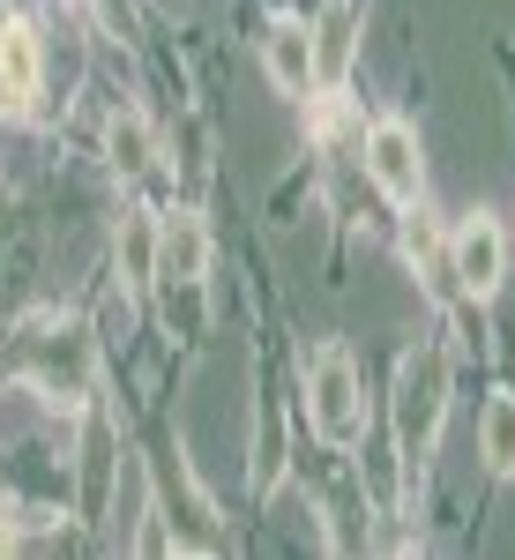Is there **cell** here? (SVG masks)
<instances>
[{
	"instance_id": "9c48e42d",
	"label": "cell",
	"mask_w": 515,
	"mask_h": 560,
	"mask_svg": "<svg viewBox=\"0 0 515 560\" xmlns=\"http://www.w3.org/2000/svg\"><path fill=\"white\" fill-rule=\"evenodd\" d=\"M261 60H269V83L284 90V97H306L314 90V38H306V23H277L261 38Z\"/></svg>"
},
{
	"instance_id": "8992f818",
	"label": "cell",
	"mask_w": 515,
	"mask_h": 560,
	"mask_svg": "<svg viewBox=\"0 0 515 560\" xmlns=\"http://www.w3.org/2000/svg\"><path fill=\"white\" fill-rule=\"evenodd\" d=\"M38 90H45V45L23 15H8V23H0V113L23 120V113L38 105Z\"/></svg>"
},
{
	"instance_id": "6da1fadb",
	"label": "cell",
	"mask_w": 515,
	"mask_h": 560,
	"mask_svg": "<svg viewBox=\"0 0 515 560\" xmlns=\"http://www.w3.org/2000/svg\"><path fill=\"white\" fill-rule=\"evenodd\" d=\"M441 419H448V351L419 345V351H403V366H396V456H403L411 478L426 471Z\"/></svg>"
},
{
	"instance_id": "7c38bea8",
	"label": "cell",
	"mask_w": 515,
	"mask_h": 560,
	"mask_svg": "<svg viewBox=\"0 0 515 560\" xmlns=\"http://www.w3.org/2000/svg\"><path fill=\"white\" fill-rule=\"evenodd\" d=\"M478 433H485V464L508 478L515 471V396H493L485 419H478Z\"/></svg>"
},
{
	"instance_id": "3957f363",
	"label": "cell",
	"mask_w": 515,
	"mask_h": 560,
	"mask_svg": "<svg viewBox=\"0 0 515 560\" xmlns=\"http://www.w3.org/2000/svg\"><path fill=\"white\" fill-rule=\"evenodd\" d=\"M359 158H366L374 187H382L396 210H419V195H426V158H419V135H411V120H374Z\"/></svg>"
},
{
	"instance_id": "7a4b0ae2",
	"label": "cell",
	"mask_w": 515,
	"mask_h": 560,
	"mask_svg": "<svg viewBox=\"0 0 515 560\" xmlns=\"http://www.w3.org/2000/svg\"><path fill=\"white\" fill-rule=\"evenodd\" d=\"M306 419L329 448H351L366 433V382L343 345H314V359H306Z\"/></svg>"
},
{
	"instance_id": "8fae6325",
	"label": "cell",
	"mask_w": 515,
	"mask_h": 560,
	"mask_svg": "<svg viewBox=\"0 0 515 560\" xmlns=\"http://www.w3.org/2000/svg\"><path fill=\"white\" fill-rule=\"evenodd\" d=\"M120 269H128V284H157V217L150 210L120 217Z\"/></svg>"
},
{
	"instance_id": "5b68a950",
	"label": "cell",
	"mask_w": 515,
	"mask_h": 560,
	"mask_svg": "<svg viewBox=\"0 0 515 560\" xmlns=\"http://www.w3.org/2000/svg\"><path fill=\"white\" fill-rule=\"evenodd\" d=\"M31 374L52 404H83L90 396V337L75 322H60V329H38L31 337Z\"/></svg>"
},
{
	"instance_id": "30bf717a",
	"label": "cell",
	"mask_w": 515,
	"mask_h": 560,
	"mask_svg": "<svg viewBox=\"0 0 515 560\" xmlns=\"http://www.w3.org/2000/svg\"><path fill=\"white\" fill-rule=\"evenodd\" d=\"M105 150H113V165H120L128 179L157 165V135H150V120H142L134 105H120V113L105 120Z\"/></svg>"
},
{
	"instance_id": "277c9868",
	"label": "cell",
	"mask_w": 515,
	"mask_h": 560,
	"mask_svg": "<svg viewBox=\"0 0 515 560\" xmlns=\"http://www.w3.org/2000/svg\"><path fill=\"white\" fill-rule=\"evenodd\" d=\"M448 277H456L471 300H493V292H501V277H508V240H501L493 217H464V224L448 232Z\"/></svg>"
},
{
	"instance_id": "ba28073f",
	"label": "cell",
	"mask_w": 515,
	"mask_h": 560,
	"mask_svg": "<svg viewBox=\"0 0 515 560\" xmlns=\"http://www.w3.org/2000/svg\"><path fill=\"white\" fill-rule=\"evenodd\" d=\"M306 38H314V90L337 97L343 75H351V52H359V8L351 0H329L321 23H306Z\"/></svg>"
},
{
	"instance_id": "52a82bcc",
	"label": "cell",
	"mask_w": 515,
	"mask_h": 560,
	"mask_svg": "<svg viewBox=\"0 0 515 560\" xmlns=\"http://www.w3.org/2000/svg\"><path fill=\"white\" fill-rule=\"evenodd\" d=\"M210 269V224L195 210L157 217V284H202Z\"/></svg>"
}]
</instances>
